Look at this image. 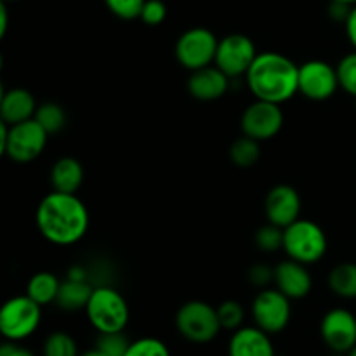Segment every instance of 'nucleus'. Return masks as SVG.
Masks as SVG:
<instances>
[{"label": "nucleus", "mask_w": 356, "mask_h": 356, "mask_svg": "<svg viewBox=\"0 0 356 356\" xmlns=\"http://www.w3.org/2000/svg\"><path fill=\"white\" fill-rule=\"evenodd\" d=\"M330 2H339V3H346V6H356V0H330Z\"/></svg>", "instance_id": "58836bf2"}, {"label": "nucleus", "mask_w": 356, "mask_h": 356, "mask_svg": "<svg viewBox=\"0 0 356 356\" xmlns=\"http://www.w3.org/2000/svg\"><path fill=\"white\" fill-rule=\"evenodd\" d=\"M37 101L30 90L23 87H14V89L6 90L0 99V118L6 124L14 125L26 122L35 117L37 111Z\"/></svg>", "instance_id": "a211bd4d"}, {"label": "nucleus", "mask_w": 356, "mask_h": 356, "mask_svg": "<svg viewBox=\"0 0 356 356\" xmlns=\"http://www.w3.org/2000/svg\"><path fill=\"white\" fill-rule=\"evenodd\" d=\"M228 356H275V346L259 327H240L229 339Z\"/></svg>", "instance_id": "f3484780"}, {"label": "nucleus", "mask_w": 356, "mask_h": 356, "mask_svg": "<svg viewBox=\"0 0 356 356\" xmlns=\"http://www.w3.org/2000/svg\"><path fill=\"white\" fill-rule=\"evenodd\" d=\"M219 40L209 28L195 26L184 31L176 42L177 63L190 72L214 65Z\"/></svg>", "instance_id": "6e6552de"}, {"label": "nucleus", "mask_w": 356, "mask_h": 356, "mask_svg": "<svg viewBox=\"0 0 356 356\" xmlns=\"http://www.w3.org/2000/svg\"><path fill=\"white\" fill-rule=\"evenodd\" d=\"M218 316L222 329L235 332V330H238L242 327L243 320H245V312H243L242 305L238 301L228 299V301L221 302L218 306Z\"/></svg>", "instance_id": "a878e982"}, {"label": "nucleus", "mask_w": 356, "mask_h": 356, "mask_svg": "<svg viewBox=\"0 0 356 356\" xmlns=\"http://www.w3.org/2000/svg\"><path fill=\"white\" fill-rule=\"evenodd\" d=\"M0 356H35L28 348L21 346L16 341H7L0 346Z\"/></svg>", "instance_id": "72a5a7b5"}, {"label": "nucleus", "mask_w": 356, "mask_h": 356, "mask_svg": "<svg viewBox=\"0 0 356 356\" xmlns=\"http://www.w3.org/2000/svg\"><path fill=\"white\" fill-rule=\"evenodd\" d=\"M329 289L343 299H356V263L337 264L329 273Z\"/></svg>", "instance_id": "4be33fe9"}, {"label": "nucleus", "mask_w": 356, "mask_h": 356, "mask_svg": "<svg viewBox=\"0 0 356 356\" xmlns=\"http://www.w3.org/2000/svg\"><path fill=\"white\" fill-rule=\"evenodd\" d=\"M229 89V76L216 65L191 72L188 79V92L198 101H216L225 96Z\"/></svg>", "instance_id": "dca6fc26"}, {"label": "nucleus", "mask_w": 356, "mask_h": 356, "mask_svg": "<svg viewBox=\"0 0 356 356\" xmlns=\"http://www.w3.org/2000/svg\"><path fill=\"white\" fill-rule=\"evenodd\" d=\"M92 291L94 287L87 280H72V278H68V280L61 282L56 305L65 309V312L86 309L87 302L92 296Z\"/></svg>", "instance_id": "aec40b11"}, {"label": "nucleus", "mask_w": 356, "mask_h": 356, "mask_svg": "<svg viewBox=\"0 0 356 356\" xmlns=\"http://www.w3.org/2000/svg\"><path fill=\"white\" fill-rule=\"evenodd\" d=\"M42 320V306L31 298L16 296L3 302L0 309V332L7 341H24L35 334Z\"/></svg>", "instance_id": "0eeeda50"}, {"label": "nucleus", "mask_w": 356, "mask_h": 356, "mask_svg": "<svg viewBox=\"0 0 356 356\" xmlns=\"http://www.w3.org/2000/svg\"><path fill=\"white\" fill-rule=\"evenodd\" d=\"M240 127L247 138H252L259 143L268 141L284 127V111L280 104L256 99L243 111Z\"/></svg>", "instance_id": "9b49d317"}, {"label": "nucleus", "mask_w": 356, "mask_h": 356, "mask_svg": "<svg viewBox=\"0 0 356 356\" xmlns=\"http://www.w3.org/2000/svg\"><path fill=\"white\" fill-rule=\"evenodd\" d=\"M83 183V167L73 156H63L52 165L51 184L54 191L76 193Z\"/></svg>", "instance_id": "6ab92c4d"}, {"label": "nucleus", "mask_w": 356, "mask_h": 356, "mask_svg": "<svg viewBox=\"0 0 356 356\" xmlns=\"http://www.w3.org/2000/svg\"><path fill=\"white\" fill-rule=\"evenodd\" d=\"M79 356H110V355L103 353V351L97 350V348H92V350L86 351V353H82V355H79Z\"/></svg>", "instance_id": "4c0bfd02"}, {"label": "nucleus", "mask_w": 356, "mask_h": 356, "mask_svg": "<svg viewBox=\"0 0 356 356\" xmlns=\"http://www.w3.org/2000/svg\"><path fill=\"white\" fill-rule=\"evenodd\" d=\"M348 356H356V346L353 348V350L350 351V353H348Z\"/></svg>", "instance_id": "ea45409f"}, {"label": "nucleus", "mask_w": 356, "mask_h": 356, "mask_svg": "<svg viewBox=\"0 0 356 356\" xmlns=\"http://www.w3.org/2000/svg\"><path fill=\"white\" fill-rule=\"evenodd\" d=\"M61 289V282L51 271H38L28 280L26 284V296L33 299L37 305L47 306L51 302H56Z\"/></svg>", "instance_id": "412c9836"}, {"label": "nucleus", "mask_w": 356, "mask_h": 356, "mask_svg": "<svg viewBox=\"0 0 356 356\" xmlns=\"http://www.w3.org/2000/svg\"><path fill=\"white\" fill-rule=\"evenodd\" d=\"M264 214L268 222L278 228H287L298 221L301 214V197L298 190L289 184H277L271 188L264 198Z\"/></svg>", "instance_id": "4468645a"}, {"label": "nucleus", "mask_w": 356, "mask_h": 356, "mask_svg": "<svg viewBox=\"0 0 356 356\" xmlns=\"http://www.w3.org/2000/svg\"><path fill=\"white\" fill-rule=\"evenodd\" d=\"M275 285L280 292H284L291 301L302 299L312 292L313 278L309 275L308 266L299 261L289 257L287 261H282L275 268Z\"/></svg>", "instance_id": "2eb2a0df"}, {"label": "nucleus", "mask_w": 356, "mask_h": 356, "mask_svg": "<svg viewBox=\"0 0 356 356\" xmlns=\"http://www.w3.org/2000/svg\"><path fill=\"white\" fill-rule=\"evenodd\" d=\"M275 280V270L264 264H256L249 270V282L256 287H266Z\"/></svg>", "instance_id": "473e14b6"}, {"label": "nucleus", "mask_w": 356, "mask_h": 356, "mask_svg": "<svg viewBox=\"0 0 356 356\" xmlns=\"http://www.w3.org/2000/svg\"><path fill=\"white\" fill-rule=\"evenodd\" d=\"M145 2L146 0H104L108 10L125 21L136 19V17L141 16Z\"/></svg>", "instance_id": "7c9ffc66"}, {"label": "nucleus", "mask_w": 356, "mask_h": 356, "mask_svg": "<svg viewBox=\"0 0 356 356\" xmlns=\"http://www.w3.org/2000/svg\"><path fill=\"white\" fill-rule=\"evenodd\" d=\"M68 278H72V280H87V278H86V270H83V268H80V266L70 268Z\"/></svg>", "instance_id": "e433bc0d"}, {"label": "nucleus", "mask_w": 356, "mask_h": 356, "mask_svg": "<svg viewBox=\"0 0 356 356\" xmlns=\"http://www.w3.org/2000/svg\"><path fill=\"white\" fill-rule=\"evenodd\" d=\"M131 343L132 341L127 339L124 330L122 332H106L99 334L96 341V348L110 356H124L125 351L131 346Z\"/></svg>", "instance_id": "c85d7f7f"}, {"label": "nucleus", "mask_w": 356, "mask_h": 356, "mask_svg": "<svg viewBox=\"0 0 356 356\" xmlns=\"http://www.w3.org/2000/svg\"><path fill=\"white\" fill-rule=\"evenodd\" d=\"M90 325L99 334L122 332L127 327L131 312L124 296L113 287H94L92 296L86 306Z\"/></svg>", "instance_id": "20e7f679"}, {"label": "nucleus", "mask_w": 356, "mask_h": 356, "mask_svg": "<svg viewBox=\"0 0 356 356\" xmlns=\"http://www.w3.org/2000/svg\"><path fill=\"white\" fill-rule=\"evenodd\" d=\"M337 68L322 59H312L299 66V92L312 101H325L339 89Z\"/></svg>", "instance_id": "f8f14e48"}, {"label": "nucleus", "mask_w": 356, "mask_h": 356, "mask_svg": "<svg viewBox=\"0 0 356 356\" xmlns=\"http://www.w3.org/2000/svg\"><path fill=\"white\" fill-rule=\"evenodd\" d=\"M124 356H170L169 348L156 337H141L132 341Z\"/></svg>", "instance_id": "cd10ccee"}, {"label": "nucleus", "mask_w": 356, "mask_h": 356, "mask_svg": "<svg viewBox=\"0 0 356 356\" xmlns=\"http://www.w3.org/2000/svg\"><path fill=\"white\" fill-rule=\"evenodd\" d=\"M2 2H16V0H2Z\"/></svg>", "instance_id": "a19ab883"}, {"label": "nucleus", "mask_w": 356, "mask_h": 356, "mask_svg": "<svg viewBox=\"0 0 356 356\" xmlns=\"http://www.w3.org/2000/svg\"><path fill=\"white\" fill-rule=\"evenodd\" d=\"M89 211L76 193L52 191L45 195L35 212V222L47 242L54 245H73L89 229Z\"/></svg>", "instance_id": "f257e3e1"}, {"label": "nucleus", "mask_w": 356, "mask_h": 356, "mask_svg": "<svg viewBox=\"0 0 356 356\" xmlns=\"http://www.w3.org/2000/svg\"><path fill=\"white\" fill-rule=\"evenodd\" d=\"M245 80L256 99L282 104L299 92V66L280 52H259Z\"/></svg>", "instance_id": "f03ea898"}, {"label": "nucleus", "mask_w": 356, "mask_h": 356, "mask_svg": "<svg viewBox=\"0 0 356 356\" xmlns=\"http://www.w3.org/2000/svg\"><path fill=\"white\" fill-rule=\"evenodd\" d=\"M323 343L336 355H348L356 346V316L346 308H334L320 323Z\"/></svg>", "instance_id": "ddd939ff"}, {"label": "nucleus", "mask_w": 356, "mask_h": 356, "mask_svg": "<svg viewBox=\"0 0 356 356\" xmlns=\"http://www.w3.org/2000/svg\"><path fill=\"white\" fill-rule=\"evenodd\" d=\"M344 24H346L348 38H350L351 45H353L355 51H356V6L351 7L350 16H348V19L344 21Z\"/></svg>", "instance_id": "f704fd0d"}, {"label": "nucleus", "mask_w": 356, "mask_h": 356, "mask_svg": "<svg viewBox=\"0 0 356 356\" xmlns=\"http://www.w3.org/2000/svg\"><path fill=\"white\" fill-rule=\"evenodd\" d=\"M176 329L190 343H211L222 329L218 316V308L205 301L184 302L176 313Z\"/></svg>", "instance_id": "423d86ee"}, {"label": "nucleus", "mask_w": 356, "mask_h": 356, "mask_svg": "<svg viewBox=\"0 0 356 356\" xmlns=\"http://www.w3.org/2000/svg\"><path fill=\"white\" fill-rule=\"evenodd\" d=\"M336 68L341 89L356 97V51L344 56Z\"/></svg>", "instance_id": "c756f323"}, {"label": "nucleus", "mask_w": 356, "mask_h": 356, "mask_svg": "<svg viewBox=\"0 0 356 356\" xmlns=\"http://www.w3.org/2000/svg\"><path fill=\"white\" fill-rule=\"evenodd\" d=\"M259 52L247 35L232 33L219 40L214 65L229 79L247 75Z\"/></svg>", "instance_id": "9d476101"}, {"label": "nucleus", "mask_w": 356, "mask_h": 356, "mask_svg": "<svg viewBox=\"0 0 356 356\" xmlns=\"http://www.w3.org/2000/svg\"><path fill=\"white\" fill-rule=\"evenodd\" d=\"M47 131L35 118L9 125L0 122V152L16 163H30L47 145Z\"/></svg>", "instance_id": "7ed1b4c3"}, {"label": "nucleus", "mask_w": 356, "mask_h": 356, "mask_svg": "<svg viewBox=\"0 0 356 356\" xmlns=\"http://www.w3.org/2000/svg\"><path fill=\"white\" fill-rule=\"evenodd\" d=\"M256 245L263 252H277L278 249H284V228H278L271 222L261 226L256 233Z\"/></svg>", "instance_id": "bb28decb"}, {"label": "nucleus", "mask_w": 356, "mask_h": 356, "mask_svg": "<svg viewBox=\"0 0 356 356\" xmlns=\"http://www.w3.org/2000/svg\"><path fill=\"white\" fill-rule=\"evenodd\" d=\"M259 156V141H256L252 138H247V136H242V138H238L229 146V159L240 169H249V167L256 165Z\"/></svg>", "instance_id": "5701e85b"}, {"label": "nucleus", "mask_w": 356, "mask_h": 356, "mask_svg": "<svg viewBox=\"0 0 356 356\" xmlns=\"http://www.w3.org/2000/svg\"><path fill=\"white\" fill-rule=\"evenodd\" d=\"M355 106H356V97H355Z\"/></svg>", "instance_id": "79ce46f5"}, {"label": "nucleus", "mask_w": 356, "mask_h": 356, "mask_svg": "<svg viewBox=\"0 0 356 356\" xmlns=\"http://www.w3.org/2000/svg\"><path fill=\"white\" fill-rule=\"evenodd\" d=\"M167 17V6L162 0H146L143 6L141 16L139 19L148 26H159L165 21Z\"/></svg>", "instance_id": "2f4dec72"}, {"label": "nucleus", "mask_w": 356, "mask_h": 356, "mask_svg": "<svg viewBox=\"0 0 356 356\" xmlns=\"http://www.w3.org/2000/svg\"><path fill=\"white\" fill-rule=\"evenodd\" d=\"M33 118L45 129V131H47L49 136L58 134V132L63 131V127L66 125L65 108L58 103H52V101L38 104Z\"/></svg>", "instance_id": "b1692460"}, {"label": "nucleus", "mask_w": 356, "mask_h": 356, "mask_svg": "<svg viewBox=\"0 0 356 356\" xmlns=\"http://www.w3.org/2000/svg\"><path fill=\"white\" fill-rule=\"evenodd\" d=\"M7 26H9V13H7L6 2L0 6V37H6Z\"/></svg>", "instance_id": "c9c22d12"}, {"label": "nucleus", "mask_w": 356, "mask_h": 356, "mask_svg": "<svg viewBox=\"0 0 356 356\" xmlns=\"http://www.w3.org/2000/svg\"><path fill=\"white\" fill-rule=\"evenodd\" d=\"M327 245L329 242L325 232L312 219L299 218L298 221L284 228L285 254L306 266L318 263L325 256Z\"/></svg>", "instance_id": "39448f33"}, {"label": "nucleus", "mask_w": 356, "mask_h": 356, "mask_svg": "<svg viewBox=\"0 0 356 356\" xmlns=\"http://www.w3.org/2000/svg\"><path fill=\"white\" fill-rule=\"evenodd\" d=\"M252 316L256 327L263 329L264 332L280 334L289 325L292 316L291 299L284 292L275 289H263L254 298Z\"/></svg>", "instance_id": "1a4fd4ad"}, {"label": "nucleus", "mask_w": 356, "mask_h": 356, "mask_svg": "<svg viewBox=\"0 0 356 356\" xmlns=\"http://www.w3.org/2000/svg\"><path fill=\"white\" fill-rule=\"evenodd\" d=\"M44 356H79L75 339L66 332H52L42 348Z\"/></svg>", "instance_id": "393cba45"}]
</instances>
